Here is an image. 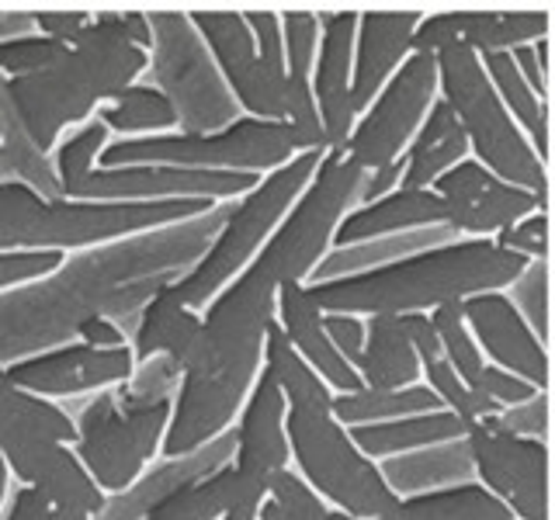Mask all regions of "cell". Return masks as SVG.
Returning <instances> with one entry per match:
<instances>
[{"label": "cell", "instance_id": "cell-16", "mask_svg": "<svg viewBox=\"0 0 555 520\" xmlns=\"http://www.w3.org/2000/svg\"><path fill=\"white\" fill-rule=\"evenodd\" d=\"M260 178L184 167H94L66 191L74 202H233Z\"/></svg>", "mask_w": 555, "mask_h": 520}, {"label": "cell", "instance_id": "cell-20", "mask_svg": "<svg viewBox=\"0 0 555 520\" xmlns=\"http://www.w3.org/2000/svg\"><path fill=\"white\" fill-rule=\"evenodd\" d=\"M317 22H320V46H317V60H312L309 91L320 112L326 153H344L354 129L351 52H354L358 11H317Z\"/></svg>", "mask_w": 555, "mask_h": 520}, {"label": "cell", "instance_id": "cell-10", "mask_svg": "<svg viewBox=\"0 0 555 520\" xmlns=\"http://www.w3.org/2000/svg\"><path fill=\"white\" fill-rule=\"evenodd\" d=\"M150 22V52L146 74L150 87H156L178 118V132L205 135L233 126L243 118L240 104L233 101L219 66L208 56L198 31L191 28L188 11L178 8H153L146 11Z\"/></svg>", "mask_w": 555, "mask_h": 520}, {"label": "cell", "instance_id": "cell-50", "mask_svg": "<svg viewBox=\"0 0 555 520\" xmlns=\"http://www.w3.org/2000/svg\"><path fill=\"white\" fill-rule=\"evenodd\" d=\"M4 520H63V517L39 490L22 485V490L11 496V507H8Z\"/></svg>", "mask_w": 555, "mask_h": 520}, {"label": "cell", "instance_id": "cell-25", "mask_svg": "<svg viewBox=\"0 0 555 520\" xmlns=\"http://www.w3.org/2000/svg\"><path fill=\"white\" fill-rule=\"evenodd\" d=\"M438 22L448 46H465L476 56L486 52H511L517 46H531L552 35V11H511V8H455L438 11Z\"/></svg>", "mask_w": 555, "mask_h": 520}, {"label": "cell", "instance_id": "cell-39", "mask_svg": "<svg viewBox=\"0 0 555 520\" xmlns=\"http://www.w3.org/2000/svg\"><path fill=\"white\" fill-rule=\"evenodd\" d=\"M427 320L434 326V334H438V343H441V358L451 364V372H455L465 386L476 389L479 381V372H482V354L468 334L465 326V316H462V299H451V302H441L427 312Z\"/></svg>", "mask_w": 555, "mask_h": 520}, {"label": "cell", "instance_id": "cell-4", "mask_svg": "<svg viewBox=\"0 0 555 520\" xmlns=\"http://www.w3.org/2000/svg\"><path fill=\"white\" fill-rule=\"evenodd\" d=\"M146 74V52L129 42L118 8L91 11V25L63 56L28 77H8V94L39 153H52L69 126H83Z\"/></svg>", "mask_w": 555, "mask_h": 520}, {"label": "cell", "instance_id": "cell-54", "mask_svg": "<svg viewBox=\"0 0 555 520\" xmlns=\"http://www.w3.org/2000/svg\"><path fill=\"white\" fill-rule=\"evenodd\" d=\"M31 11H11L0 8V42L22 39V35H31Z\"/></svg>", "mask_w": 555, "mask_h": 520}, {"label": "cell", "instance_id": "cell-1", "mask_svg": "<svg viewBox=\"0 0 555 520\" xmlns=\"http://www.w3.org/2000/svg\"><path fill=\"white\" fill-rule=\"evenodd\" d=\"M222 222L225 202H216L195 219L98 243L39 282L0 291V368L74 343L87 320H112L129 337L143 306L198 264Z\"/></svg>", "mask_w": 555, "mask_h": 520}, {"label": "cell", "instance_id": "cell-9", "mask_svg": "<svg viewBox=\"0 0 555 520\" xmlns=\"http://www.w3.org/2000/svg\"><path fill=\"white\" fill-rule=\"evenodd\" d=\"M295 150L285 121L236 118L233 126L205 135L164 132L143 139H112L101 150V167H184V170H230V173H264L285 167Z\"/></svg>", "mask_w": 555, "mask_h": 520}, {"label": "cell", "instance_id": "cell-27", "mask_svg": "<svg viewBox=\"0 0 555 520\" xmlns=\"http://www.w3.org/2000/svg\"><path fill=\"white\" fill-rule=\"evenodd\" d=\"M198 329H202V312L181 306L178 299H170L167 288H160L143 306V312H139V320L129 334V351L135 364L164 354L184 372V364L195 354Z\"/></svg>", "mask_w": 555, "mask_h": 520}, {"label": "cell", "instance_id": "cell-43", "mask_svg": "<svg viewBox=\"0 0 555 520\" xmlns=\"http://www.w3.org/2000/svg\"><path fill=\"white\" fill-rule=\"evenodd\" d=\"M507 288L511 291L503 295L511 299V306L525 316L531 334L548 347V260H531Z\"/></svg>", "mask_w": 555, "mask_h": 520}, {"label": "cell", "instance_id": "cell-36", "mask_svg": "<svg viewBox=\"0 0 555 520\" xmlns=\"http://www.w3.org/2000/svg\"><path fill=\"white\" fill-rule=\"evenodd\" d=\"M260 364L271 372L274 386L285 395V410H330L334 392L323 386V378L309 368V364L292 351L285 340L282 326L271 323L264 334V351H260Z\"/></svg>", "mask_w": 555, "mask_h": 520}, {"label": "cell", "instance_id": "cell-41", "mask_svg": "<svg viewBox=\"0 0 555 520\" xmlns=\"http://www.w3.org/2000/svg\"><path fill=\"white\" fill-rule=\"evenodd\" d=\"M108 143H112V132L104 129L98 118H87L83 126H77L63 139V143H56V150L49 153V160H52V170H56L63 195L83 178L87 170L98 167V156Z\"/></svg>", "mask_w": 555, "mask_h": 520}, {"label": "cell", "instance_id": "cell-32", "mask_svg": "<svg viewBox=\"0 0 555 520\" xmlns=\"http://www.w3.org/2000/svg\"><path fill=\"white\" fill-rule=\"evenodd\" d=\"M326 520H358V517L330 510ZM372 520H514V517L479 482H462V485H448V490L399 496L386 514Z\"/></svg>", "mask_w": 555, "mask_h": 520}, {"label": "cell", "instance_id": "cell-17", "mask_svg": "<svg viewBox=\"0 0 555 520\" xmlns=\"http://www.w3.org/2000/svg\"><path fill=\"white\" fill-rule=\"evenodd\" d=\"M430 191L444 205L448 230L468 239H493L525 216L545 212L534 195L493 178L473 156H465L462 164L441 173Z\"/></svg>", "mask_w": 555, "mask_h": 520}, {"label": "cell", "instance_id": "cell-40", "mask_svg": "<svg viewBox=\"0 0 555 520\" xmlns=\"http://www.w3.org/2000/svg\"><path fill=\"white\" fill-rule=\"evenodd\" d=\"M330 507L309 490L306 479L292 468H278L268 479V496L260 503L257 520H326Z\"/></svg>", "mask_w": 555, "mask_h": 520}, {"label": "cell", "instance_id": "cell-22", "mask_svg": "<svg viewBox=\"0 0 555 520\" xmlns=\"http://www.w3.org/2000/svg\"><path fill=\"white\" fill-rule=\"evenodd\" d=\"M424 11H358L351 52V112L369 108L403 60Z\"/></svg>", "mask_w": 555, "mask_h": 520}, {"label": "cell", "instance_id": "cell-53", "mask_svg": "<svg viewBox=\"0 0 555 520\" xmlns=\"http://www.w3.org/2000/svg\"><path fill=\"white\" fill-rule=\"evenodd\" d=\"M77 340L80 343H91V347H129L126 329L112 320H87L77 329Z\"/></svg>", "mask_w": 555, "mask_h": 520}, {"label": "cell", "instance_id": "cell-19", "mask_svg": "<svg viewBox=\"0 0 555 520\" xmlns=\"http://www.w3.org/2000/svg\"><path fill=\"white\" fill-rule=\"evenodd\" d=\"M462 316L486 364L525 378L534 389H548V347L531 334L525 316L503 291H479L462 299Z\"/></svg>", "mask_w": 555, "mask_h": 520}, {"label": "cell", "instance_id": "cell-5", "mask_svg": "<svg viewBox=\"0 0 555 520\" xmlns=\"http://www.w3.org/2000/svg\"><path fill=\"white\" fill-rule=\"evenodd\" d=\"M181 368L156 354L112 389H101L74 420V455L104 496L129 490L160 451Z\"/></svg>", "mask_w": 555, "mask_h": 520}, {"label": "cell", "instance_id": "cell-33", "mask_svg": "<svg viewBox=\"0 0 555 520\" xmlns=\"http://www.w3.org/2000/svg\"><path fill=\"white\" fill-rule=\"evenodd\" d=\"M354 447L361 455L375 458H389V455H403V451L416 447H430V444H444L465 438V424L455 413L448 410H434V413H416L403 416V420H386V424H364V427H347Z\"/></svg>", "mask_w": 555, "mask_h": 520}, {"label": "cell", "instance_id": "cell-52", "mask_svg": "<svg viewBox=\"0 0 555 520\" xmlns=\"http://www.w3.org/2000/svg\"><path fill=\"white\" fill-rule=\"evenodd\" d=\"M399 178H403V156L392 160L389 167H378L372 173H364V184H361V195H358V205L364 202H375L382 195H389V191L399 187Z\"/></svg>", "mask_w": 555, "mask_h": 520}, {"label": "cell", "instance_id": "cell-45", "mask_svg": "<svg viewBox=\"0 0 555 520\" xmlns=\"http://www.w3.org/2000/svg\"><path fill=\"white\" fill-rule=\"evenodd\" d=\"M493 243L525 260H548V212L525 216L520 222H514L511 230L496 233Z\"/></svg>", "mask_w": 555, "mask_h": 520}, {"label": "cell", "instance_id": "cell-12", "mask_svg": "<svg viewBox=\"0 0 555 520\" xmlns=\"http://www.w3.org/2000/svg\"><path fill=\"white\" fill-rule=\"evenodd\" d=\"M364 173L344 153H323L302 195L292 202L285 219L257 250V260L274 271L278 285L306 282L320 260L330 253V243L340 219L358 205Z\"/></svg>", "mask_w": 555, "mask_h": 520}, {"label": "cell", "instance_id": "cell-55", "mask_svg": "<svg viewBox=\"0 0 555 520\" xmlns=\"http://www.w3.org/2000/svg\"><path fill=\"white\" fill-rule=\"evenodd\" d=\"M8 461H4V455H0V503H4V496H8Z\"/></svg>", "mask_w": 555, "mask_h": 520}, {"label": "cell", "instance_id": "cell-49", "mask_svg": "<svg viewBox=\"0 0 555 520\" xmlns=\"http://www.w3.org/2000/svg\"><path fill=\"white\" fill-rule=\"evenodd\" d=\"M323 329L330 343L337 347V354L354 364L364 347V320L351 316V312H323Z\"/></svg>", "mask_w": 555, "mask_h": 520}, {"label": "cell", "instance_id": "cell-24", "mask_svg": "<svg viewBox=\"0 0 555 520\" xmlns=\"http://www.w3.org/2000/svg\"><path fill=\"white\" fill-rule=\"evenodd\" d=\"M230 458H233V430H222L219 438L188 451V455L160 458V465H153L150 472L139 476L129 490L104 496L94 520H143L156 499H164L184 482H195L208 472H216V468L230 465Z\"/></svg>", "mask_w": 555, "mask_h": 520}, {"label": "cell", "instance_id": "cell-8", "mask_svg": "<svg viewBox=\"0 0 555 520\" xmlns=\"http://www.w3.org/2000/svg\"><path fill=\"white\" fill-rule=\"evenodd\" d=\"M323 153H299L292 156L285 167L264 173L247 195L225 202V222L208 243V250L198 257V264L191 268L181 282L167 285L170 299H178L188 309H205L216 295L233 282V277L250 264L257 250L264 247L268 236L278 230V222L285 219L292 202L302 195L312 170H317Z\"/></svg>", "mask_w": 555, "mask_h": 520}, {"label": "cell", "instance_id": "cell-44", "mask_svg": "<svg viewBox=\"0 0 555 520\" xmlns=\"http://www.w3.org/2000/svg\"><path fill=\"white\" fill-rule=\"evenodd\" d=\"M63 52H66V46L46 39V35H39V31L22 35V39L0 42V74H4V77L39 74V69L56 63Z\"/></svg>", "mask_w": 555, "mask_h": 520}, {"label": "cell", "instance_id": "cell-18", "mask_svg": "<svg viewBox=\"0 0 555 520\" xmlns=\"http://www.w3.org/2000/svg\"><path fill=\"white\" fill-rule=\"evenodd\" d=\"M135 372V358L129 347H91V343H63L52 351L22 358L4 368L17 389L42 399H69L83 392L112 389Z\"/></svg>", "mask_w": 555, "mask_h": 520}, {"label": "cell", "instance_id": "cell-34", "mask_svg": "<svg viewBox=\"0 0 555 520\" xmlns=\"http://www.w3.org/2000/svg\"><path fill=\"white\" fill-rule=\"evenodd\" d=\"M479 63H482L486 80L493 83L500 104L511 112L517 129L525 132V139L531 143L538 160L548 167V104L534 98V91L525 83V77L517 74L511 52H486V56H479Z\"/></svg>", "mask_w": 555, "mask_h": 520}, {"label": "cell", "instance_id": "cell-14", "mask_svg": "<svg viewBox=\"0 0 555 520\" xmlns=\"http://www.w3.org/2000/svg\"><path fill=\"white\" fill-rule=\"evenodd\" d=\"M473 479L493 493L514 520H548V441L517 438L496 416L465 424Z\"/></svg>", "mask_w": 555, "mask_h": 520}, {"label": "cell", "instance_id": "cell-26", "mask_svg": "<svg viewBox=\"0 0 555 520\" xmlns=\"http://www.w3.org/2000/svg\"><path fill=\"white\" fill-rule=\"evenodd\" d=\"M427 225H444V205L434 191H416V187H396L389 195L375 202L354 205L347 212L334 233L330 250L358 247V243L382 239V236H399L413 230H427Z\"/></svg>", "mask_w": 555, "mask_h": 520}, {"label": "cell", "instance_id": "cell-7", "mask_svg": "<svg viewBox=\"0 0 555 520\" xmlns=\"http://www.w3.org/2000/svg\"><path fill=\"white\" fill-rule=\"evenodd\" d=\"M434 60H438V98L459 118L468 156L479 160L493 178L534 195L548 212V167L538 160L525 132L500 104L476 52L465 46H448Z\"/></svg>", "mask_w": 555, "mask_h": 520}, {"label": "cell", "instance_id": "cell-31", "mask_svg": "<svg viewBox=\"0 0 555 520\" xmlns=\"http://www.w3.org/2000/svg\"><path fill=\"white\" fill-rule=\"evenodd\" d=\"M25 441H56L74 447V416L60 410L52 399L17 389L4 375V368H0V451Z\"/></svg>", "mask_w": 555, "mask_h": 520}, {"label": "cell", "instance_id": "cell-47", "mask_svg": "<svg viewBox=\"0 0 555 520\" xmlns=\"http://www.w3.org/2000/svg\"><path fill=\"white\" fill-rule=\"evenodd\" d=\"M87 25H91V11H69V8H35L31 11V28L60 46H74Z\"/></svg>", "mask_w": 555, "mask_h": 520}, {"label": "cell", "instance_id": "cell-29", "mask_svg": "<svg viewBox=\"0 0 555 520\" xmlns=\"http://www.w3.org/2000/svg\"><path fill=\"white\" fill-rule=\"evenodd\" d=\"M354 368L364 381V389H382V392L416 386L424 375L421 358H416L403 329V320L389 316V312L364 316V347Z\"/></svg>", "mask_w": 555, "mask_h": 520}, {"label": "cell", "instance_id": "cell-15", "mask_svg": "<svg viewBox=\"0 0 555 520\" xmlns=\"http://www.w3.org/2000/svg\"><path fill=\"white\" fill-rule=\"evenodd\" d=\"M191 28L198 31L208 56L219 66V74L230 87L233 101L247 118L282 121L285 118V66L257 56L254 35L247 28L243 11H188Z\"/></svg>", "mask_w": 555, "mask_h": 520}, {"label": "cell", "instance_id": "cell-48", "mask_svg": "<svg viewBox=\"0 0 555 520\" xmlns=\"http://www.w3.org/2000/svg\"><path fill=\"white\" fill-rule=\"evenodd\" d=\"M476 392H482L486 399H493L496 406H517V403H525V399H531L534 392H542V389L528 386L525 378L503 372V368H496V364H482Z\"/></svg>", "mask_w": 555, "mask_h": 520}, {"label": "cell", "instance_id": "cell-21", "mask_svg": "<svg viewBox=\"0 0 555 520\" xmlns=\"http://www.w3.org/2000/svg\"><path fill=\"white\" fill-rule=\"evenodd\" d=\"M8 461V472L22 479V485L39 490L63 520H94L104 493L87 476V468L74 455L69 444L56 441H25L0 451Z\"/></svg>", "mask_w": 555, "mask_h": 520}, {"label": "cell", "instance_id": "cell-35", "mask_svg": "<svg viewBox=\"0 0 555 520\" xmlns=\"http://www.w3.org/2000/svg\"><path fill=\"white\" fill-rule=\"evenodd\" d=\"M444 410L441 399L434 395L427 386H406V389H361V392H347L334 395L330 403V416L344 427H364V424H386V420H403V416L416 413H434Z\"/></svg>", "mask_w": 555, "mask_h": 520}, {"label": "cell", "instance_id": "cell-30", "mask_svg": "<svg viewBox=\"0 0 555 520\" xmlns=\"http://www.w3.org/2000/svg\"><path fill=\"white\" fill-rule=\"evenodd\" d=\"M465 156H468V143L459 129V118L451 115V108L441 98H434L421 129L413 132L410 146L403 150V178H399V187L427 191L441 173L462 164Z\"/></svg>", "mask_w": 555, "mask_h": 520}, {"label": "cell", "instance_id": "cell-2", "mask_svg": "<svg viewBox=\"0 0 555 520\" xmlns=\"http://www.w3.org/2000/svg\"><path fill=\"white\" fill-rule=\"evenodd\" d=\"M278 277L264 260H250L202 312L195 354L173 392L164 458H178L230 430L260 372L264 334L274 323Z\"/></svg>", "mask_w": 555, "mask_h": 520}, {"label": "cell", "instance_id": "cell-28", "mask_svg": "<svg viewBox=\"0 0 555 520\" xmlns=\"http://www.w3.org/2000/svg\"><path fill=\"white\" fill-rule=\"evenodd\" d=\"M378 472L396 496H416L430 490H448V485L476 482L473 455H468L465 438L403 451V455H389L382 458Z\"/></svg>", "mask_w": 555, "mask_h": 520}, {"label": "cell", "instance_id": "cell-42", "mask_svg": "<svg viewBox=\"0 0 555 520\" xmlns=\"http://www.w3.org/2000/svg\"><path fill=\"white\" fill-rule=\"evenodd\" d=\"M427 378V389L441 399V406L448 413H455L462 424H473V420H482V416H496L503 406H496L493 399H486L482 392H476L473 386H465V381L451 372V364L444 358H434L424 364V375Z\"/></svg>", "mask_w": 555, "mask_h": 520}, {"label": "cell", "instance_id": "cell-51", "mask_svg": "<svg viewBox=\"0 0 555 520\" xmlns=\"http://www.w3.org/2000/svg\"><path fill=\"white\" fill-rule=\"evenodd\" d=\"M399 320H403L406 337L413 343L416 358H421V368L427 361L441 358V343H438V334H434V326L427 320V312H406V316H399Z\"/></svg>", "mask_w": 555, "mask_h": 520}, {"label": "cell", "instance_id": "cell-11", "mask_svg": "<svg viewBox=\"0 0 555 520\" xmlns=\"http://www.w3.org/2000/svg\"><path fill=\"white\" fill-rule=\"evenodd\" d=\"M288 458L299 465V476L330 510L372 520L399 499L378 465L361 455L351 433L337 424L330 410H285Z\"/></svg>", "mask_w": 555, "mask_h": 520}, {"label": "cell", "instance_id": "cell-13", "mask_svg": "<svg viewBox=\"0 0 555 520\" xmlns=\"http://www.w3.org/2000/svg\"><path fill=\"white\" fill-rule=\"evenodd\" d=\"M434 98H438V60L424 56V52H410L403 66L375 94V101L354 118L344 156L361 173L389 167L410 146Z\"/></svg>", "mask_w": 555, "mask_h": 520}, {"label": "cell", "instance_id": "cell-23", "mask_svg": "<svg viewBox=\"0 0 555 520\" xmlns=\"http://www.w3.org/2000/svg\"><path fill=\"white\" fill-rule=\"evenodd\" d=\"M274 323L282 326V334L292 343V351L323 378V386L334 395H347V392L364 389V381H361L354 364L347 358H340L337 347L330 343L326 329H323V309L309 295L306 282L278 285Z\"/></svg>", "mask_w": 555, "mask_h": 520}, {"label": "cell", "instance_id": "cell-6", "mask_svg": "<svg viewBox=\"0 0 555 520\" xmlns=\"http://www.w3.org/2000/svg\"><path fill=\"white\" fill-rule=\"evenodd\" d=\"M212 205L216 202H52L17 181H0V253L87 250L195 219Z\"/></svg>", "mask_w": 555, "mask_h": 520}, {"label": "cell", "instance_id": "cell-38", "mask_svg": "<svg viewBox=\"0 0 555 520\" xmlns=\"http://www.w3.org/2000/svg\"><path fill=\"white\" fill-rule=\"evenodd\" d=\"M225 503H230V465L178 485L164 499H156L143 520H219Z\"/></svg>", "mask_w": 555, "mask_h": 520}, {"label": "cell", "instance_id": "cell-3", "mask_svg": "<svg viewBox=\"0 0 555 520\" xmlns=\"http://www.w3.org/2000/svg\"><path fill=\"white\" fill-rule=\"evenodd\" d=\"M528 264L531 260L496 247L493 239L459 236L372 271L309 282L306 288L323 312H351L361 320L378 312L406 316L479 291H503Z\"/></svg>", "mask_w": 555, "mask_h": 520}, {"label": "cell", "instance_id": "cell-46", "mask_svg": "<svg viewBox=\"0 0 555 520\" xmlns=\"http://www.w3.org/2000/svg\"><path fill=\"white\" fill-rule=\"evenodd\" d=\"M496 424L503 430L517 433V438H534V441H545L548 438V389L534 392L531 399L517 406H503L496 413Z\"/></svg>", "mask_w": 555, "mask_h": 520}, {"label": "cell", "instance_id": "cell-37", "mask_svg": "<svg viewBox=\"0 0 555 520\" xmlns=\"http://www.w3.org/2000/svg\"><path fill=\"white\" fill-rule=\"evenodd\" d=\"M112 135L121 132V139H143V135H164L178 129V118L167 98L150 83H129L115 101H108L94 115Z\"/></svg>", "mask_w": 555, "mask_h": 520}]
</instances>
